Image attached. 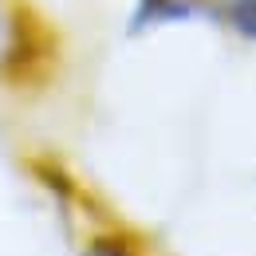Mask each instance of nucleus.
Listing matches in <instances>:
<instances>
[{
    "mask_svg": "<svg viewBox=\"0 0 256 256\" xmlns=\"http://www.w3.org/2000/svg\"><path fill=\"white\" fill-rule=\"evenodd\" d=\"M56 56V36L24 0H0V79L20 87Z\"/></svg>",
    "mask_w": 256,
    "mask_h": 256,
    "instance_id": "1",
    "label": "nucleus"
},
{
    "mask_svg": "<svg viewBox=\"0 0 256 256\" xmlns=\"http://www.w3.org/2000/svg\"><path fill=\"white\" fill-rule=\"evenodd\" d=\"M193 20H213L221 24V0H134L126 20V36H146L170 28V24H193Z\"/></svg>",
    "mask_w": 256,
    "mask_h": 256,
    "instance_id": "2",
    "label": "nucleus"
},
{
    "mask_svg": "<svg viewBox=\"0 0 256 256\" xmlns=\"http://www.w3.org/2000/svg\"><path fill=\"white\" fill-rule=\"evenodd\" d=\"M28 170H32V174H36V182H40L44 190H48V193H52V197H56V205H60L64 213H71L67 205L75 201V193H79V190H75V182L67 178L64 170H60L56 162H48V158H36V162H28Z\"/></svg>",
    "mask_w": 256,
    "mask_h": 256,
    "instance_id": "3",
    "label": "nucleus"
},
{
    "mask_svg": "<svg viewBox=\"0 0 256 256\" xmlns=\"http://www.w3.org/2000/svg\"><path fill=\"white\" fill-rule=\"evenodd\" d=\"M221 24L244 44H256V0H221Z\"/></svg>",
    "mask_w": 256,
    "mask_h": 256,
    "instance_id": "4",
    "label": "nucleus"
},
{
    "mask_svg": "<svg viewBox=\"0 0 256 256\" xmlns=\"http://www.w3.org/2000/svg\"><path fill=\"white\" fill-rule=\"evenodd\" d=\"M79 256H134V248L122 236H91L87 248H79Z\"/></svg>",
    "mask_w": 256,
    "mask_h": 256,
    "instance_id": "5",
    "label": "nucleus"
}]
</instances>
